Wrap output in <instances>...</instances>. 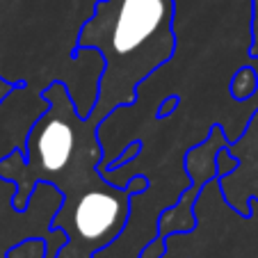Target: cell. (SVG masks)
Here are the masks:
<instances>
[{"label":"cell","mask_w":258,"mask_h":258,"mask_svg":"<svg viewBox=\"0 0 258 258\" xmlns=\"http://www.w3.org/2000/svg\"><path fill=\"white\" fill-rule=\"evenodd\" d=\"M48 110L30 126L23 149L0 158V178L14 183L12 206L23 210L37 183H50L62 192V206L50 219V229L67 233V244L85 251H101L126 229L131 199L149 190V176L137 174L123 187L103 176V151L98 128L103 119L94 112L80 117L62 80L41 89Z\"/></svg>","instance_id":"6da1fadb"},{"label":"cell","mask_w":258,"mask_h":258,"mask_svg":"<svg viewBox=\"0 0 258 258\" xmlns=\"http://www.w3.org/2000/svg\"><path fill=\"white\" fill-rule=\"evenodd\" d=\"M176 0H98L83 23L76 48L96 50L103 62L92 112L107 121L133 105L137 89L176 53Z\"/></svg>","instance_id":"7a4b0ae2"},{"label":"cell","mask_w":258,"mask_h":258,"mask_svg":"<svg viewBox=\"0 0 258 258\" xmlns=\"http://www.w3.org/2000/svg\"><path fill=\"white\" fill-rule=\"evenodd\" d=\"M229 144L226 133L222 126H213L201 144L190 149L185 156V176L190 180V187L180 192L178 201L162 210L158 217V235L165 238L169 233H185L195 229V206L201 197V187L217 180V167L215 156L222 146Z\"/></svg>","instance_id":"3957f363"},{"label":"cell","mask_w":258,"mask_h":258,"mask_svg":"<svg viewBox=\"0 0 258 258\" xmlns=\"http://www.w3.org/2000/svg\"><path fill=\"white\" fill-rule=\"evenodd\" d=\"M226 151L238 160V165L229 174L219 176L215 185L235 213L249 217V204L253 201L258 206V112H253L244 131L226 144Z\"/></svg>","instance_id":"277c9868"},{"label":"cell","mask_w":258,"mask_h":258,"mask_svg":"<svg viewBox=\"0 0 258 258\" xmlns=\"http://www.w3.org/2000/svg\"><path fill=\"white\" fill-rule=\"evenodd\" d=\"M256 92H258V73H256V69H253V59H251V64L240 67L238 71L231 76L229 94L235 101H249Z\"/></svg>","instance_id":"5b68a950"},{"label":"cell","mask_w":258,"mask_h":258,"mask_svg":"<svg viewBox=\"0 0 258 258\" xmlns=\"http://www.w3.org/2000/svg\"><path fill=\"white\" fill-rule=\"evenodd\" d=\"M249 55L258 59V0H251V46Z\"/></svg>","instance_id":"8992f818"},{"label":"cell","mask_w":258,"mask_h":258,"mask_svg":"<svg viewBox=\"0 0 258 258\" xmlns=\"http://www.w3.org/2000/svg\"><path fill=\"white\" fill-rule=\"evenodd\" d=\"M21 85V80H5L0 78V105H3V101H5L7 96H12V94L16 92V87Z\"/></svg>","instance_id":"52a82bcc"},{"label":"cell","mask_w":258,"mask_h":258,"mask_svg":"<svg viewBox=\"0 0 258 258\" xmlns=\"http://www.w3.org/2000/svg\"><path fill=\"white\" fill-rule=\"evenodd\" d=\"M178 103H180V98L176 96V94H174V96H169L165 103H162V107H160V112H158V117H160V119H162V117H167V114H169L171 110H174V107L178 105Z\"/></svg>","instance_id":"ba28073f"}]
</instances>
